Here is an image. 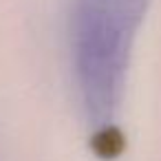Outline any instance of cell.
<instances>
[{"label": "cell", "mask_w": 161, "mask_h": 161, "mask_svg": "<svg viewBox=\"0 0 161 161\" xmlns=\"http://www.w3.org/2000/svg\"><path fill=\"white\" fill-rule=\"evenodd\" d=\"M150 0H73L71 58L84 113L95 128L113 124L137 33Z\"/></svg>", "instance_id": "cell-1"}]
</instances>
